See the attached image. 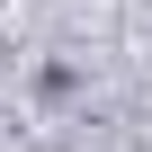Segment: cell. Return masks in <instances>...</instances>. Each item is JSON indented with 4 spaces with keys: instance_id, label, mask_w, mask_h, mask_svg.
<instances>
[]
</instances>
